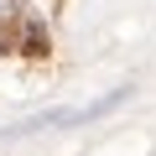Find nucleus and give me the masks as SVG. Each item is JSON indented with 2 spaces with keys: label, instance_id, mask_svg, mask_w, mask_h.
Listing matches in <instances>:
<instances>
[{
  "label": "nucleus",
  "instance_id": "f257e3e1",
  "mask_svg": "<svg viewBox=\"0 0 156 156\" xmlns=\"http://www.w3.org/2000/svg\"><path fill=\"white\" fill-rule=\"evenodd\" d=\"M0 42H5V47H16L21 57H47V26L37 21V16H16V26L5 31V37H0Z\"/></svg>",
  "mask_w": 156,
  "mask_h": 156
}]
</instances>
